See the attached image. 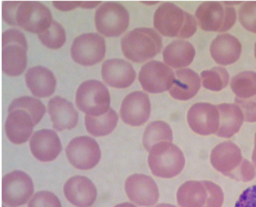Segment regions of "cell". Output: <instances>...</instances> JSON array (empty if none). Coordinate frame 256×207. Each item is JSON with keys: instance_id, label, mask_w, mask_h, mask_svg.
I'll use <instances>...</instances> for the list:
<instances>
[{"instance_id": "9c48e42d", "label": "cell", "mask_w": 256, "mask_h": 207, "mask_svg": "<svg viewBox=\"0 0 256 207\" xmlns=\"http://www.w3.org/2000/svg\"><path fill=\"white\" fill-rule=\"evenodd\" d=\"M76 106L90 116H100L110 111L108 89L98 80L90 79L80 85L76 92Z\"/></svg>"}, {"instance_id": "83f0119b", "label": "cell", "mask_w": 256, "mask_h": 207, "mask_svg": "<svg viewBox=\"0 0 256 207\" xmlns=\"http://www.w3.org/2000/svg\"><path fill=\"white\" fill-rule=\"evenodd\" d=\"M118 121V115L113 109L110 111L105 115L100 116H85V126L88 133L96 136L102 137L106 136L114 131Z\"/></svg>"}, {"instance_id": "6da1fadb", "label": "cell", "mask_w": 256, "mask_h": 207, "mask_svg": "<svg viewBox=\"0 0 256 207\" xmlns=\"http://www.w3.org/2000/svg\"><path fill=\"white\" fill-rule=\"evenodd\" d=\"M2 15L6 23L38 35L47 31L54 22L49 8L37 1H5Z\"/></svg>"}, {"instance_id": "484cf974", "label": "cell", "mask_w": 256, "mask_h": 207, "mask_svg": "<svg viewBox=\"0 0 256 207\" xmlns=\"http://www.w3.org/2000/svg\"><path fill=\"white\" fill-rule=\"evenodd\" d=\"M216 106L220 112V126L216 135L222 138H231L242 127L244 121L242 110L234 104H221Z\"/></svg>"}, {"instance_id": "e0dca14e", "label": "cell", "mask_w": 256, "mask_h": 207, "mask_svg": "<svg viewBox=\"0 0 256 207\" xmlns=\"http://www.w3.org/2000/svg\"><path fill=\"white\" fill-rule=\"evenodd\" d=\"M151 102L146 93H130L124 97L120 108V116L124 124L141 126L150 118Z\"/></svg>"}, {"instance_id": "f35d334b", "label": "cell", "mask_w": 256, "mask_h": 207, "mask_svg": "<svg viewBox=\"0 0 256 207\" xmlns=\"http://www.w3.org/2000/svg\"><path fill=\"white\" fill-rule=\"evenodd\" d=\"M100 1H82V7L83 8H94L96 5H100Z\"/></svg>"}, {"instance_id": "4316f807", "label": "cell", "mask_w": 256, "mask_h": 207, "mask_svg": "<svg viewBox=\"0 0 256 207\" xmlns=\"http://www.w3.org/2000/svg\"><path fill=\"white\" fill-rule=\"evenodd\" d=\"M196 55L195 48L188 41H174L165 47L162 56L164 63L174 68H185L192 63Z\"/></svg>"}, {"instance_id": "277c9868", "label": "cell", "mask_w": 256, "mask_h": 207, "mask_svg": "<svg viewBox=\"0 0 256 207\" xmlns=\"http://www.w3.org/2000/svg\"><path fill=\"white\" fill-rule=\"evenodd\" d=\"M124 55L128 60L141 63L152 59L162 49L160 34L152 28H136L121 40Z\"/></svg>"}, {"instance_id": "d6986e66", "label": "cell", "mask_w": 256, "mask_h": 207, "mask_svg": "<svg viewBox=\"0 0 256 207\" xmlns=\"http://www.w3.org/2000/svg\"><path fill=\"white\" fill-rule=\"evenodd\" d=\"M101 75L106 85L116 88H128L136 78L132 64L122 59L106 60L102 64Z\"/></svg>"}, {"instance_id": "5b68a950", "label": "cell", "mask_w": 256, "mask_h": 207, "mask_svg": "<svg viewBox=\"0 0 256 207\" xmlns=\"http://www.w3.org/2000/svg\"><path fill=\"white\" fill-rule=\"evenodd\" d=\"M180 207H222L224 193L211 181H187L177 192Z\"/></svg>"}, {"instance_id": "f1b7e54d", "label": "cell", "mask_w": 256, "mask_h": 207, "mask_svg": "<svg viewBox=\"0 0 256 207\" xmlns=\"http://www.w3.org/2000/svg\"><path fill=\"white\" fill-rule=\"evenodd\" d=\"M172 143V130L169 124L162 121H156L148 124L142 137V144L146 151L160 143Z\"/></svg>"}, {"instance_id": "f546056e", "label": "cell", "mask_w": 256, "mask_h": 207, "mask_svg": "<svg viewBox=\"0 0 256 207\" xmlns=\"http://www.w3.org/2000/svg\"><path fill=\"white\" fill-rule=\"evenodd\" d=\"M231 89L238 98L246 99L256 96V72L242 71L231 79Z\"/></svg>"}, {"instance_id": "8d00e7d4", "label": "cell", "mask_w": 256, "mask_h": 207, "mask_svg": "<svg viewBox=\"0 0 256 207\" xmlns=\"http://www.w3.org/2000/svg\"><path fill=\"white\" fill-rule=\"evenodd\" d=\"M234 207H256V185L242 192Z\"/></svg>"}, {"instance_id": "b9f144b4", "label": "cell", "mask_w": 256, "mask_h": 207, "mask_svg": "<svg viewBox=\"0 0 256 207\" xmlns=\"http://www.w3.org/2000/svg\"><path fill=\"white\" fill-rule=\"evenodd\" d=\"M156 207H176L174 205H169V204H160V205H158V206H156Z\"/></svg>"}, {"instance_id": "30bf717a", "label": "cell", "mask_w": 256, "mask_h": 207, "mask_svg": "<svg viewBox=\"0 0 256 207\" xmlns=\"http://www.w3.org/2000/svg\"><path fill=\"white\" fill-rule=\"evenodd\" d=\"M95 23L98 32L106 37H118L126 31L129 14L116 2H106L96 9Z\"/></svg>"}, {"instance_id": "ab89813d", "label": "cell", "mask_w": 256, "mask_h": 207, "mask_svg": "<svg viewBox=\"0 0 256 207\" xmlns=\"http://www.w3.org/2000/svg\"><path fill=\"white\" fill-rule=\"evenodd\" d=\"M252 161L254 165L256 168V134L254 136V152H252Z\"/></svg>"}, {"instance_id": "ffe728a7", "label": "cell", "mask_w": 256, "mask_h": 207, "mask_svg": "<svg viewBox=\"0 0 256 207\" xmlns=\"http://www.w3.org/2000/svg\"><path fill=\"white\" fill-rule=\"evenodd\" d=\"M65 198L77 207H90L96 199V189L90 180L83 176H75L64 185Z\"/></svg>"}, {"instance_id": "2e32d148", "label": "cell", "mask_w": 256, "mask_h": 207, "mask_svg": "<svg viewBox=\"0 0 256 207\" xmlns=\"http://www.w3.org/2000/svg\"><path fill=\"white\" fill-rule=\"evenodd\" d=\"M188 124L192 131L200 135L216 134L220 126L218 106L210 103H197L188 109Z\"/></svg>"}, {"instance_id": "3957f363", "label": "cell", "mask_w": 256, "mask_h": 207, "mask_svg": "<svg viewBox=\"0 0 256 207\" xmlns=\"http://www.w3.org/2000/svg\"><path fill=\"white\" fill-rule=\"evenodd\" d=\"M154 25L166 37L190 38L197 31V21L186 11L170 2H165L154 13Z\"/></svg>"}, {"instance_id": "e575fe53", "label": "cell", "mask_w": 256, "mask_h": 207, "mask_svg": "<svg viewBox=\"0 0 256 207\" xmlns=\"http://www.w3.org/2000/svg\"><path fill=\"white\" fill-rule=\"evenodd\" d=\"M28 207H62V204L54 194L40 191L32 197Z\"/></svg>"}, {"instance_id": "ba28073f", "label": "cell", "mask_w": 256, "mask_h": 207, "mask_svg": "<svg viewBox=\"0 0 256 207\" xmlns=\"http://www.w3.org/2000/svg\"><path fill=\"white\" fill-rule=\"evenodd\" d=\"M195 15L200 26L206 32H226L236 21V9L228 2H203Z\"/></svg>"}, {"instance_id": "d590c367", "label": "cell", "mask_w": 256, "mask_h": 207, "mask_svg": "<svg viewBox=\"0 0 256 207\" xmlns=\"http://www.w3.org/2000/svg\"><path fill=\"white\" fill-rule=\"evenodd\" d=\"M236 103L242 110L246 122L256 123V96L246 99L236 97Z\"/></svg>"}, {"instance_id": "8fae6325", "label": "cell", "mask_w": 256, "mask_h": 207, "mask_svg": "<svg viewBox=\"0 0 256 207\" xmlns=\"http://www.w3.org/2000/svg\"><path fill=\"white\" fill-rule=\"evenodd\" d=\"M34 190L32 180L23 171H12L2 180V200L8 207H18L26 204Z\"/></svg>"}, {"instance_id": "5bb4252c", "label": "cell", "mask_w": 256, "mask_h": 207, "mask_svg": "<svg viewBox=\"0 0 256 207\" xmlns=\"http://www.w3.org/2000/svg\"><path fill=\"white\" fill-rule=\"evenodd\" d=\"M139 82L146 92L158 94L170 90L174 85L175 74L168 65L152 60L141 68Z\"/></svg>"}, {"instance_id": "7c38bea8", "label": "cell", "mask_w": 256, "mask_h": 207, "mask_svg": "<svg viewBox=\"0 0 256 207\" xmlns=\"http://www.w3.org/2000/svg\"><path fill=\"white\" fill-rule=\"evenodd\" d=\"M66 155L74 168L80 171H88L98 164L101 152L94 139L88 136H80L70 142L66 147Z\"/></svg>"}, {"instance_id": "44dd1931", "label": "cell", "mask_w": 256, "mask_h": 207, "mask_svg": "<svg viewBox=\"0 0 256 207\" xmlns=\"http://www.w3.org/2000/svg\"><path fill=\"white\" fill-rule=\"evenodd\" d=\"M6 120V134L10 142L14 144L26 143L32 135L34 123L32 116L26 111L16 109L8 112Z\"/></svg>"}, {"instance_id": "52a82bcc", "label": "cell", "mask_w": 256, "mask_h": 207, "mask_svg": "<svg viewBox=\"0 0 256 207\" xmlns=\"http://www.w3.org/2000/svg\"><path fill=\"white\" fill-rule=\"evenodd\" d=\"M28 44L23 32L10 29L2 34V69L3 72L16 77L23 73L28 65Z\"/></svg>"}, {"instance_id": "4fadbf2b", "label": "cell", "mask_w": 256, "mask_h": 207, "mask_svg": "<svg viewBox=\"0 0 256 207\" xmlns=\"http://www.w3.org/2000/svg\"><path fill=\"white\" fill-rule=\"evenodd\" d=\"M70 52L74 61L78 64L82 66L96 64L105 57V40L95 32L84 33L74 39Z\"/></svg>"}, {"instance_id": "4dcf8cb0", "label": "cell", "mask_w": 256, "mask_h": 207, "mask_svg": "<svg viewBox=\"0 0 256 207\" xmlns=\"http://www.w3.org/2000/svg\"><path fill=\"white\" fill-rule=\"evenodd\" d=\"M202 86L211 91H220L228 85V71L222 67H214L200 74Z\"/></svg>"}, {"instance_id": "cb8c5ba5", "label": "cell", "mask_w": 256, "mask_h": 207, "mask_svg": "<svg viewBox=\"0 0 256 207\" xmlns=\"http://www.w3.org/2000/svg\"><path fill=\"white\" fill-rule=\"evenodd\" d=\"M202 87L198 74L190 69H178L175 73L174 85L170 89L172 97L186 101L195 97Z\"/></svg>"}, {"instance_id": "74e56055", "label": "cell", "mask_w": 256, "mask_h": 207, "mask_svg": "<svg viewBox=\"0 0 256 207\" xmlns=\"http://www.w3.org/2000/svg\"><path fill=\"white\" fill-rule=\"evenodd\" d=\"M52 4L60 11H70L76 7H82V1H54Z\"/></svg>"}, {"instance_id": "d6a6232c", "label": "cell", "mask_w": 256, "mask_h": 207, "mask_svg": "<svg viewBox=\"0 0 256 207\" xmlns=\"http://www.w3.org/2000/svg\"><path fill=\"white\" fill-rule=\"evenodd\" d=\"M39 40L44 46L49 49H60L66 41V32L58 22L54 21L49 29L38 35Z\"/></svg>"}, {"instance_id": "60d3db41", "label": "cell", "mask_w": 256, "mask_h": 207, "mask_svg": "<svg viewBox=\"0 0 256 207\" xmlns=\"http://www.w3.org/2000/svg\"><path fill=\"white\" fill-rule=\"evenodd\" d=\"M114 207H136V206H134L133 204H130V203H123V204H119L118 206H116Z\"/></svg>"}, {"instance_id": "9a60e30c", "label": "cell", "mask_w": 256, "mask_h": 207, "mask_svg": "<svg viewBox=\"0 0 256 207\" xmlns=\"http://www.w3.org/2000/svg\"><path fill=\"white\" fill-rule=\"evenodd\" d=\"M129 200L140 207H152L159 200V189L156 181L149 176L134 174L124 183Z\"/></svg>"}, {"instance_id": "ee69618b", "label": "cell", "mask_w": 256, "mask_h": 207, "mask_svg": "<svg viewBox=\"0 0 256 207\" xmlns=\"http://www.w3.org/2000/svg\"></svg>"}, {"instance_id": "603a6c76", "label": "cell", "mask_w": 256, "mask_h": 207, "mask_svg": "<svg viewBox=\"0 0 256 207\" xmlns=\"http://www.w3.org/2000/svg\"><path fill=\"white\" fill-rule=\"evenodd\" d=\"M241 52L242 44L232 34H220L211 42V56L218 64L222 66L233 64L240 58Z\"/></svg>"}, {"instance_id": "7402d4cb", "label": "cell", "mask_w": 256, "mask_h": 207, "mask_svg": "<svg viewBox=\"0 0 256 207\" xmlns=\"http://www.w3.org/2000/svg\"><path fill=\"white\" fill-rule=\"evenodd\" d=\"M48 113L56 131L72 130L78 124V112L72 103L60 97H52L48 104Z\"/></svg>"}, {"instance_id": "1f68e13d", "label": "cell", "mask_w": 256, "mask_h": 207, "mask_svg": "<svg viewBox=\"0 0 256 207\" xmlns=\"http://www.w3.org/2000/svg\"><path fill=\"white\" fill-rule=\"evenodd\" d=\"M16 109L26 111L32 116L34 124L41 121L46 112L44 105L39 99L31 97H22L14 99L10 104L8 112Z\"/></svg>"}, {"instance_id": "ac0fdd59", "label": "cell", "mask_w": 256, "mask_h": 207, "mask_svg": "<svg viewBox=\"0 0 256 207\" xmlns=\"http://www.w3.org/2000/svg\"><path fill=\"white\" fill-rule=\"evenodd\" d=\"M30 149L34 157L42 162L54 161L62 150L58 134L49 129L39 130L32 134Z\"/></svg>"}, {"instance_id": "7bdbcfd3", "label": "cell", "mask_w": 256, "mask_h": 207, "mask_svg": "<svg viewBox=\"0 0 256 207\" xmlns=\"http://www.w3.org/2000/svg\"><path fill=\"white\" fill-rule=\"evenodd\" d=\"M254 55H256V45H254Z\"/></svg>"}, {"instance_id": "d4e9b609", "label": "cell", "mask_w": 256, "mask_h": 207, "mask_svg": "<svg viewBox=\"0 0 256 207\" xmlns=\"http://www.w3.org/2000/svg\"><path fill=\"white\" fill-rule=\"evenodd\" d=\"M26 83L28 88L37 97L52 96L56 88V79L50 69L36 66L28 69L26 73Z\"/></svg>"}, {"instance_id": "836d02e7", "label": "cell", "mask_w": 256, "mask_h": 207, "mask_svg": "<svg viewBox=\"0 0 256 207\" xmlns=\"http://www.w3.org/2000/svg\"><path fill=\"white\" fill-rule=\"evenodd\" d=\"M238 18L242 27L256 33V1L244 2L238 10Z\"/></svg>"}, {"instance_id": "8992f818", "label": "cell", "mask_w": 256, "mask_h": 207, "mask_svg": "<svg viewBox=\"0 0 256 207\" xmlns=\"http://www.w3.org/2000/svg\"><path fill=\"white\" fill-rule=\"evenodd\" d=\"M148 164L156 177L172 179L183 171L185 157L182 150L174 143H158L150 151Z\"/></svg>"}, {"instance_id": "7a4b0ae2", "label": "cell", "mask_w": 256, "mask_h": 207, "mask_svg": "<svg viewBox=\"0 0 256 207\" xmlns=\"http://www.w3.org/2000/svg\"><path fill=\"white\" fill-rule=\"evenodd\" d=\"M210 161L216 171L232 180L249 182L256 177L254 167L242 157L240 148L232 142L216 145L211 152Z\"/></svg>"}]
</instances>
